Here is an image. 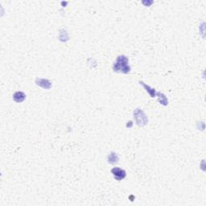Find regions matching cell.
<instances>
[{"label":"cell","mask_w":206,"mask_h":206,"mask_svg":"<svg viewBox=\"0 0 206 206\" xmlns=\"http://www.w3.org/2000/svg\"><path fill=\"white\" fill-rule=\"evenodd\" d=\"M112 172H113V174L115 176V178L118 179V180H121L122 178L123 179L125 177V176H126V173H125L124 171L120 169V168H118V167L114 168V169L112 170Z\"/></svg>","instance_id":"obj_1"}]
</instances>
